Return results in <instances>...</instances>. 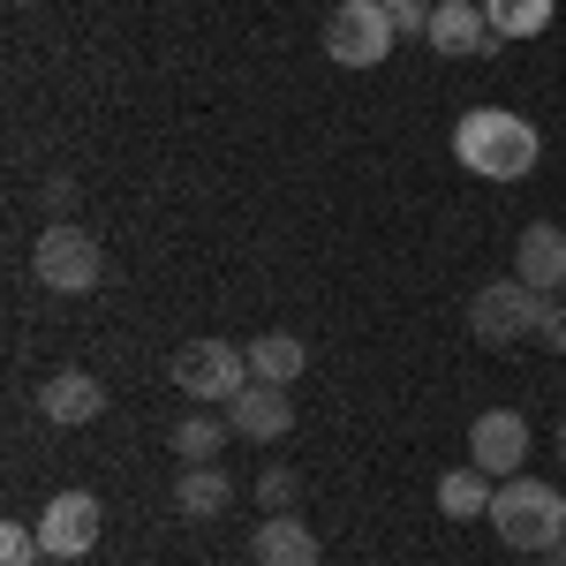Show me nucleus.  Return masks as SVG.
Here are the masks:
<instances>
[{
	"mask_svg": "<svg viewBox=\"0 0 566 566\" xmlns=\"http://www.w3.org/2000/svg\"><path fill=\"white\" fill-rule=\"evenodd\" d=\"M227 431H234V423H219V416H181L175 453L181 461H219V453H227Z\"/></svg>",
	"mask_w": 566,
	"mask_h": 566,
	"instance_id": "a211bd4d",
	"label": "nucleus"
},
{
	"mask_svg": "<svg viewBox=\"0 0 566 566\" xmlns=\"http://www.w3.org/2000/svg\"><path fill=\"white\" fill-rule=\"evenodd\" d=\"M491 491H499V476H483L476 461L469 469H446L438 476V514L446 522H476V514H491Z\"/></svg>",
	"mask_w": 566,
	"mask_h": 566,
	"instance_id": "2eb2a0df",
	"label": "nucleus"
},
{
	"mask_svg": "<svg viewBox=\"0 0 566 566\" xmlns=\"http://www.w3.org/2000/svg\"><path fill=\"white\" fill-rule=\"evenodd\" d=\"M536 317H544V295H536L528 280H483L476 295H469V333H476L483 348H514V340H528Z\"/></svg>",
	"mask_w": 566,
	"mask_h": 566,
	"instance_id": "20e7f679",
	"label": "nucleus"
},
{
	"mask_svg": "<svg viewBox=\"0 0 566 566\" xmlns=\"http://www.w3.org/2000/svg\"><path fill=\"white\" fill-rule=\"evenodd\" d=\"M483 15H491V31L499 39H514V45H528V39H544L552 31V0H483Z\"/></svg>",
	"mask_w": 566,
	"mask_h": 566,
	"instance_id": "f3484780",
	"label": "nucleus"
},
{
	"mask_svg": "<svg viewBox=\"0 0 566 566\" xmlns=\"http://www.w3.org/2000/svg\"><path fill=\"white\" fill-rule=\"evenodd\" d=\"M423 39L446 53V61H469V53H491L499 31H491V15H483V0H438L431 8V31Z\"/></svg>",
	"mask_w": 566,
	"mask_h": 566,
	"instance_id": "1a4fd4ad",
	"label": "nucleus"
},
{
	"mask_svg": "<svg viewBox=\"0 0 566 566\" xmlns=\"http://www.w3.org/2000/svg\"><path fill=\"white\" fill-rule=\"evenodd\" d=\"M39 197H45V212H69V197H76V181H69V175H53V181L39 189Z\"/></svg>",
	"mask_w": 566,
	"mask_h": 566,
	"instance_id": "5701e85b",
	"label": "nucleus"
},
{
	"mask_svg": "<svg viewBox=\"0 0 566 566\" xmlns=\"http://www.w3.org/2000/svg\"><path fill=\"white\" fill-rule=\"evenodd\" d=\"M559 461H566V423H559Z\"/></svg>",
	"mask_w": 566,
	"mask_h": 566,
	"instance_id": "393cba45",
	"label": "nucleus"
},
{
	"mask_svg": "<svg viewBox=\"0 0 566 566\" xmlns=\"http://www.w3.org/2000/svg\"><path fill=\"white\" fill-rule=\"evenodd\" d=\"M39 408H45V423L76 431V423H91V416L106 408V386H98L91 370H53V378L39 386Z\"/></svg>",
	"mask_w": 566,
	"mask_h": 566,
	"instance_id": "f8f14e48",
	"label": "nucleus"
},
{
	"mask_svg": "<svg viewBox=\"0 0 566 566\" xmlns=\"http://www.w3.org/2000/svg\"><path fill=\"white\" fill-rule=\"evenodd\" d=\"M400 39V23H392L378 0H333V15H325V53L340 61V69H378Z\"/></svg>",
	"mask_w": 566,
	"mask_h": 566,
	"instance_id": "39448f33",
	"label": "nucleus"
},
{
	"mask_svg": "<svg viewBox=\"0 0 566 566\" xmlns=\"http://www.w3.org/2000/svg\"><path fill=\"white\" fill-rule=\"evenodd\" d=\"M514 280H528L536 295H559V287H566V227L528 219L522 242H514Z\"/></svg>",
	"mask_w": 566,
	"mask_h": 566,
	"instance_id": "9b49d317",
	"label": "nucleus"
},
{
	"mask_svg": "<svg viewBox=\"0 0 566 566\" xmlns=\"http://www.w3.org/2000/svg\"><path fill=\"white\" fill-rule=\"evenodd\" d=\"M483 522L499 528L514 552H552L566 536V491L559 483H536V476H506L491 491V514Z\"/></svg>",
	"mask_w": 566,
	"mask_h": 566,
	"instance_id": "f03ea898",
	"label": "nucleus"
},
{
	"mask_svg": "<svg viewBox=\"0 0 566 566\" xmlns=\"http://www.w3.org/2000/svg\"><path fill=\"white\" fill-rule=\"evenodd\" d=\"M39 566H61V559H39Z\"/></svg>",
	"mask_w": 566,
	"mask_h": 566,
	"instance_id": "a878e982",
	"label": "nucleus"
},
{
	"mask_svg": "<svg viewBox=\"0 0 566 566\" xmlns=\"http://www.w3.org/2000/svg\"><path fill=\"white\" fill-rule=\"evenodd\" d=\"M39 559H45V544H39V528H31V522L0 528V566H39Z\"/></svg>",
	"mask_w": 566,
	"mask_h": 566,
	"instance_id": "6ab92c4d",
	"label": "nucleus"
},
{
	"mask_svg": "<svg viewBox=\"0 0 566 566\" xmlns=\"http://www.w3.org/2000/svg\"><path fill=\"white\" fill-rule=\"evenodd\" d=\"M227 423H234V438H250V446H272V438L295 431V408H287V386H250L227 400Z\"/></svg>",
	"mask_w": 566,
	"mask_h": 566,
	"instance_id": "9d476101",
	"label": "nucleus"
},
{
	"mask_svg": "<svg viewBox=\"0 0 566 566\" xmlns=\"http://www.w3.org/2000/svg\"><path fill=\"white\" fill-rule=\"evenodd\" d=\"M167 378H175V392H189V400H234V392L250 386V348H227V340H189V348H175V363H167Z\"/></svg>",
	"mask_w": 566,
	"mask_h": 566,
	"instance_id": "423d86ee",
	"label": "nucleus"
},
{
	"mask_svg": "<svg viewBox=\"0 0 566 566\" xmlns=\"http://www.w3.org/2000/svg\"><path fill=\"white\" fill-rule=\"evenodd\" d=\"M469 461H476L483 476H522L528 469V416L522 408H483L476 423H469Z\"/></svg>",
	"mask_w": 566,
	"mask_h": 566,
	"instance_id": "0eeeda50",
	"label": "nucleus"
},
{
	"mask_svg": "<svg viewBox=\"0 0 566 566\" xmlns=\"http://www.w3.org/2000/svg\"><path fill=\"white\" fill-rule=\"evenodd\" d=\"M31 272H39L45 295H91V287L106 280V250L91 242L84 227L45 219V227H39V250H31Z\"/></svg>",
	"mask_w": 566,
	"mask_h": 566,
	"instance_id": "7ed1b4c3",
	"label": "nucleus"
},
{
	"mask_svg": "<svg viewBox=\"0 0 566 566\" xmlns=\"http://www.w3.org/2000/svg\"><path fill=\"white\" fill-rule=\"evenodd\" d=\"M536 340L552 355H566V295H544V317H536Z\"/></svg>",
	"mask_w": 566,
	"mask_h": 566,
	"instance_id": "412c9836",
	"label": "nucleus"
},
{
	"mask_svg": "<svg viewBox=\"0 0 566 566\" xmlns=\"http://www.w3.org/2000/svg\"><path fill=\"white\" fill-rule=\"evenodd\" d=\"M453 159L483 181H522L536 159H544V136L528 129L522 114H506V106H476V114H461V129H453Z\"/></svg>",
	"mask_w": 566,
	"mask_h": 566,
	"instance_id": "f257e3e1",
	"label": "nucleus"
},
{
	"mask_svg": "<svg viewBox=\"0 0 566 566\" xmlns=\"http://www.w3.org/2000/svg\"><path fill=\"white\" fill-rule=\"evenodd\" d=\"M378 8H386L400 31H431V8H438V0H378Z\"/></svg>",
	"mask_w": 566,
	"mask_h": 566,
	"instance_id": "4be33fe9",
	"label": "nucleus"
},
{
	"mask_svg": "<svg viewBox=\"0 0 566 566\" xmlns=\"http://www.w3.org/2000/svg\"><path fill=\"white\" fill-rule=\"evenodd\" d=\"M175 506L181 522H219L227 506H234V483H227V469H212V461H189L175 483Z\"/></svg>",
	"mask_w": 566,
	"mask_h": 566,
	"instance_id": "4468645a",
	"label": "nucleus"
},
{
	"mask_svg": "<svg viewBox=\"0 0 566 566\" xmlns=\"http://www.w3.org/2000/svg\"><path fill=\"white\" fill-rule=\"evenodd\" d=\"M250 559L258 566H317V528H303L295 514H264V528L250 536Z\"/></svg>",
	"mask_w": 566,
	"mask_h": 566,
	"instance_id": "ddd939ff",
	"label": "nucleus"
},
{
	"mask_svg": "<svg viewBox=\"0 0 566 566\" xmlns=\"http://www.w3.org/2000/svg\"><path fill=\"white\" fill-rule=\"evenodd\" d=\"M98 528H106V506L91 499V491H61V499H45V522H39V544L45 559H84L91 544H98Z\"/></svg>",
	"mask_w": 566,
	"mask_h": 566,
	"instance_id": "6e6552de",
	"label": "nucleus"
},
{
	"mask_svg": "<svg viewBox=\"0 0 566 566\" xmlns=\"http://www.w3.org/2000/svg\"><path fill=\"white\" fill-rule=\"evenodd\" d=\"M544 559H552V566H566V536H559V544H552V552H544Z\"/></svg>",
	"mask_w": 566,
	"mask_h": 566,
	"instance_id": "b1692460",
	"label": "nucleus"
},
{
	"mask_svg": "<svg viewBox=\"0 0 566 566\" xmlns=\"http://www.w3.org/2000/svg\"><path fill=\"white\" fill-rule=\"evenodd\" d=\"M303 363H310V348L295 340V333H264V340H250V378H258V386H295Z\"/></svg>",
	"mask_w": 566,
	"mask_h": 566,
	"instance_id": "dca6fc26",
	"label": "nucleus"
},
{
	"mask_svg": "<svg viewBox=\"0 0 566 566\" xmlns=\"http://www.w3.org/2000/svg\"><path fill=\"white\" fill-rule=\"evenodd\" d=\"M295 491H303L295 469H264V476H258V499L272 506V514H295Z\"/></svg>",
	"mask_w": 566,
	"mask_h": 566,
	"instance_id": "aec40b11",
	"label": "nucleus"
}]
</instances>
